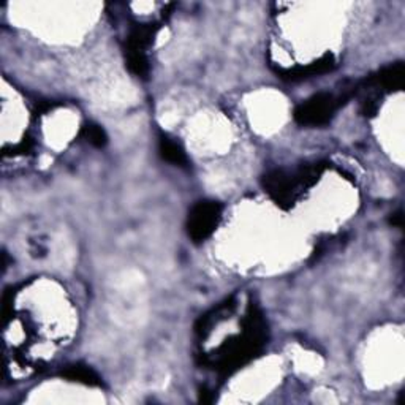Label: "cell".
Instances as JSON below:
<instances>
[{
    "mask_svg": "<svg viewBox=\"0 0 405 405\" xmlns=\"http://www.w3.org/2000/svg\"><path fill=\"white\" fill-rule=\"evenodd\" d=\"M347 97H336L329 92H320L310 97L294 109V120L304 127H320L326 125L338 109L345 103Z\"/></svg>",
    "mask_w": 405,
    "mask_h": 405,
    "instance_id": "cell-1",
    "label": "cell"
},
{
    "mask_svg": "<svg viewBox=\"0 0 405 405\" xmlns=\"http://www.w3.org/2000/svg\"><path fill=\"white\" fill-rule=\"evenodd\" d=\"M222 204L217 201H198L188 212L187 233L195 243H203L219 227Z\"/></svg>",
    "mask_w": 405,
    "mask_h": 405,
    "instance_id": "cell-2",
    "label": "cell"
},
{
    "mask_svg": "<svg viewBox=\"0 0 405 405\" xmlns=\"http://www.w3.org/2000/svg\"><path fill=\"white\" fill-rule=\"evenodd\" d=\"M367 84H372L377 89L380 87L382 91L391 92V91H399L404 86V64L397 62V64L389 65L383 68L382 72H378L377 76H372Z\"/></svg>",
    "mask_w": 405,
    "mask_h": 405,
    "instance_id": "cell-3",
    "label": "cell"
},
{
    "mask_svg": "<svg viewBox=\"0 0 405 405\" xmlns=\"http://www.w3.org/2000/svg\"><path fill=\"white\" fill-rule=\"evenodd\" d=\"M61 375L65 377L67 380L83 383V385H87V386L102 385V378L98 377V373L94 369H91L89 366H84V364L68 366L62 371Z\"/></svg>",
    "mask_w": 405,
    "mask_h": 405,
    "instance_id": "cell-4",
    "label": "cell"
},
{
    "mask_svg": "<svg viewBox=\"0 0 405 405\" xmlns=\"http://www.w3.org/2000/svg\"><path fill=\"white\" fill-rule=\"evenodd\" d=\"M159 152L163 160L168 163H173V165L186 166L187 165V155L181 146H179L176 141H173L166 136H162L159 141Z\"/></svg>",
    "mask_w": 405,
    "mask_h": 405,
    "instance_id": "cell-5",
    "label": "cell"
},
{
    "mask_svg": "<svg viewBox=\"0 0 405 405\" xmlns=\"http://www.w3.org/2000/svg\"><path fill=\"white\" fill-rule=\"evenodd\" d=\"M125 61H127L129 70L136 76H147L149 73V62L143 51L127 50L125 51Z\"/></svg>",
    "mask_w": 405,
    "mask_h": 405,
    "instance_id": "cell-6",
    "label": "cell"
},
{
    "mask_svg": "<svg viewBox=\"0 0 405 405\" xmlns=\"http://www.w3.org/2000/svg\"><path fill=\"white\" fill-rule=\"evenodd\" d=\"M81 135L89 144H92L96 147H105L108 143L107 131H105L102 125H98V124L91 122L87 125H84L83 130H81Z\"/></svg>",
    "mask_w": 405,
    "mask_h": 405,
    "instance_id": "cell-7",
    "label": "cell"
},
{
    "mask_svg": "<svg viewBox=\"0 0 405 405\" xmlns=\"http://www.w3.org/2000/svg\"><path fill=\"white\" fill-rule=\"evenodd\" d=\"M394 215H396V217L391 219V223H393V225H397V227H401V222H402V215H401V212H397V214H394Z\"/></svg>",
    "mask_w": 405,
    "mask_h": 405,
    "instance_id": "cell-8",
    "label": "cell"
}]
</instances>
